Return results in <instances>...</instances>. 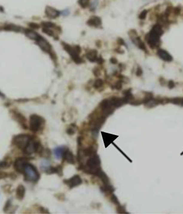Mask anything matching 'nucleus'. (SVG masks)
<instances>
[{
  "label": "nucleus",
  "instance_id": "obj_31",
  "mask_svg": "<svg viewBox=\"0 0 183 214\" xmlns=\"http://www.w3.org/2000/svg\"><path fill=\"white\" fill-rule=\"evenodd\" d=\"M146 14H147V11H144L142 12L141 15H140V18H141L142 19H144L145 17Z\"/></svg>",
  "mask_w": 183,
  "mask_h": 214
},
{
  "label": "nucleus",
  "instance_id": "obj_25",
  "mask_svg": "<svg viewBox=\"0 0 183 214\" xmlns=\"http://www.w3.org/2000/svg\"><path fill=\"white\" fill-rule=\"evenodd\" d=\"M75 132H76V129H75L74 126L70 127L68 128L67 130V133L69 135H72L73 134H74Z\"/></svg>",
  "mask_w": 183,
  "mask_h": 214
},
{
  "label": "nucleus",
  "instance_id": "obj_20",
  "mask_svg": "<svg viewBox=\"0 0 183 214\" xmlns=\"http://www.w3.org/2000/svg\"><path fill=\"white\" fill-rule=\"evenodd\" d=\"M170 102L174 104L183 106V98L182 97H176L170 100Z\"/></svg>",
  "mask_w": 183,
  "mask_h": 214
},
{
  "label": "nucleus",
  "instance_id": "obj_21",
  "mask_svg": "<svg viewBox=\"0 0 183 214\" xmlns=\"http://www.w3.org/2000/svg\"><path fill=\"white\" fill-rule=\"evenodd\" d=\"M87 58L91 61L95 60V58H97V52L95 51H91L89 52L87 55Z\"/></svg>",
  "mask_w": 183,
  "mask_h": 214
},
{
  "label": "nucleus",
  "instance_id": "obj_11",
  "mask_svg": "<svg viewBox=\"0 0 183 214\" xmlns=\"http://www.w3.org/2000/svg\"><path fill=\"white\" fill-rule=\"evenodd\" d=\"M46 13L48 17L51 18H55L60 15V12L51 7H47L46 8Z\"/></svg>",
  "mask_w": 183,
  "mask_h": 214
},
{
  "label": "nucleus",
  "instance_id": "obj_12",
  "mask_svg": "<svg viewBox=\"0 0 183 214\" xmlns=\"http://www.w3.org/2000/svg\"><path fill=\"white\" fill-rule=\"evenodd\" d=\"M67 149V147H66V146H60L56 148L54 150V154L55 155V157L58 159L62 158L63 153H65V150Z\"/></svg>",
  "mask_w": 183,
  "mask_h": 214
},
{
  "label": "nucleus",
  "instance_id": "obj_28",
  "mask_svg": "<svg viewBox=\"0 0 183 214\" xmlns=\"http://www.w3.org/2000/svg\"><path fill=\"white\" fill-rule=\"evenodd\" d=\"M9 165H8L7 163L5 161H2L1 162H0V168H7Z\"/></svg>",
  "mask_w": 183,
  "mask_h": 214
},
{
  "label": "nucleus",
  "instance_id": "obj_2",
  "mask_svg": "<svg viewBox=\"0 0 183 214\" xmlns=\"http://www.w3.org/2000/svg\"><path fill=\"white\" fill-rule=\"evenodd\" d=\"M23 173L25 175L26 180L30 182L36 183L39 180L40 177L37 168L33 165L28 162H26V164L25 165Z\"/></svg>",
  "mask_w": 183,
  "mask_h": 214
},
{
  "label": "nucleus",
  "instance_id": "obj_33",
  "mask_svg": "<svg viewBox=\"0 0 183 214\" xmlns=\"http://www.w3.org/2000/svg\"><path fill=\"white\" fill-rule=\"evenodd\" d=\"M68 13L69 12L67 10H65V11L63 12V15H65H65H68Z\"/></svg>",
  "mask_w": 183,
  "mask_h": 214
},
{
  "label": "nucleus",
  "instance_id": "obj_9",
  "mask_svg": "<svg viewBox=\"0 0 183 214\" xmlns=\"http://www.w3.org/2000/svg\"><path fill=\"white\" fill-rule=\"evenodd\" d=\"M37 41L38 45L42 49V50L46 52H50L51 49V47L50 46L49 43L46 41L45 39L39 37Z\"/></svg>",
  "mask_w": 183,
  "mask_h": 214
},
{
  "label": "nucleus",
  "instance_id": "obj_22",
  "mask_svg": "<svg viewBox=\"0 0 183 214\" xmlns=\"http://www.w3.org/2000/svg\"><path fill=\"white\" fill-rule=\"evenodd\" d=\"M89 2V0H79L78 3L82 7H86L88 6Z\"/></svg>",
  "mask_w": 183,
  "mask_h": 214
},
{
  "label": "nucleus",
  "instance_id": "obj_27",
  "mask_svg": "<svg viewBox=\"0 0 183 214\" xmlns=\"http://www.w3.org/2000/svg\"><path fill=\"white\" fill-rule=\"evenodd\" d=\"M10 204H11L10 201V200H8L6 202V203L5 204V205H4V211L6 212V211L8 210V208H9L10 206Z\"/></svg>",
  "mask_w": 183,
  "mask_h": 214
},
{
  "label": "nucleus",
  "instance_id": "obj_16",
  "mask_svg": "<svg viewBox=\"0 0 183 214\" xmlns=\"http://www.w3.org/2000/svg\"><path fill=\"white\" fill-rule=\"evenodd\" d=\"M13 114H14V115L15 116L17 120H18V121L21 124V125L23 126L25 129H26L27 128L26 123V120L25 118V117L21 114L18 113V112H15L14 113V112H13Z\"/></svg>",
  "mask_w": 183,
  "mask_h": 214
},
{
  "label": "nucleus",
  "instance_id": "obj_7",
  "mask_svg": "<svg viewBox=\"0 0 183 214\" xmlns=\"http://www.w3.org/2000/svg\"><path fill=\"white\" fill-rule=\"evenodd\" d=\"M27 162L26 159L24 158H19L15 161L14 163V168L18 172L23 173L25 165Z\"/></svg>",
  "mask_w": 183,
  "mask_h": 214
},
{
  "label": "nucleus",
  "instance_id": "obj_1",
  "mask_svg": "<svg viewBox=\"0 0 183 214\" xmlns=\"http://www.w3.org/2000/svg\"><path fill=\"white\" fill-rule=\"evenodd\" d=\"M100 164L101 162L100 157L95 153L89 156L86 165H83L80 168H78V169L82 170L88 174H92L96 176L99 171L101 170Z\"/></svg>",
  "mask_w": 183,
  "mask_h": 214
},
{
  "label": "nucleus",
  "instance_id": "obj_30",
  "mask_svg": "<svg viewBox=\"0 0 183 214\" xmlns=\"http://www.w3.org/2000/svg\"><path fill=\"white\" fill-rule=\"evenodd\" d=\"M98 4V1H97V0H95V1H94V2H92V8H95L97 6Z\"/></svg>",
  "mask_w": 183,
  "mask_h": 214
},
{
  "label": "nucleus",
  "instance_id": "obj_29",
  "mask_svg": "<svg viewBox=\"0 0 183 214\" xmlns=\"http://www.w3.org/2000/svg\"><path fill=\"white\" fill-rule=\"evenodd\" d=\"M8 175L7 173L4 172H0V179H4L7 177Z\"/></svg>",
  "mask_w": 183,
  "mask_h": 214
},
{
  "label": "nucleus",
  "instance_id": "obj_17",
  "mask_svg": "<svg viewBox=\"0 0 183 214\" xmlns=\"http://www.w3.org/2000/svg\"><path fill=\"white\" fill-rule=\"evenodd\" d=\"M100 190L103 192H104L107 194H109V195H112L113 194V191H115V189L112 186L110 185V184L104 185L103 186L100 187Z\"/></svg>",
  "mask_w": 183,
  "mask_h": 214
},
{
  "label": "nucleus",
  "instance_id": "obj_10",
  "mask_svg": "<svg viewBox=\"0 0 183 214\" xmlns=\"http://www.w3.org/2000/svg\"><path fill=\"white\" fill-rule=\"evenodd\" d=\"M158 55L162 60L165 61H171L173 60L172 56L165 50H159L158 51Z\"/></svg>",
  "mask_w": 183,
  "mask_h": 214
},
{
  "label": "nucleus",
  "instance_id": "obj_32",
  "mask_svg": "<svg viewBox=\"0 0 183 214\" xmlns=\"http://www.w3.org/2000/svg\"><path fill=\"white\" fill-rule=\"evenodd\" d=\"M174 87V84L173 81H170L169 83V88H172Z\"/></svg>",
  "mask_w": 183,
  "mask_h": 214
},
{
  "label": "nucleus",
  "instance_id": "obj_23",
  "mask_svg": "<svg viewBox=\"0 0 183 214\" xmlns=\"http://www.w3.org/2000/svg\"><path fill=\"white\" fill-rule=\"evenodd\" d=\"M117 213L119 214H126V208L124 206L118 205V207H117Z\"/></svg>",
  "mask_w": 183,
  "mask_h": 214
},
{
  "label": "nucleus",
  "instance_id": "obj_6",
  "mask_svg": "<svg viewBox=\"0 0 183 214\" xmlns=\"http://www.w3.org/2000/svg\"><path fill=\"white\" fill-rule=\"evenodd\" d=\"M64 183L66 184L70 189H72L74 187H77L82 183V180L79 175H76L72 176L69 179L65 180L63 181Z\"/></svg>",
  "mask_w": 183,
  "mask_h": 214
},
{
  "label": "nucleus",
  "instance_id": "obj_19",
  "mask_svg": "<svg viewBox=\"0 0 183 214\" xmlns=\"http://www.w3.org/2000/svg\"><path fill=\"white\" fill-rule=\"evenodd\" d=\"M26 35H27V36H28L29 38L33 39V40H37L38 38L39 37L37 34H36L35 32H33V31H32L27 30V31L26 32Z\"/></svg>",
  "mask_w": 183,
  "mask_h": 214
},
{
  "label": "nucleus",
  "instance_id": "obj_5",
  "mask_svg": "<svg viewBox=\"0 0 183 214\" xmlns=\"http://www.w3.org/2000/svg\"><path fill=\"white\" fill-rule=\"evenodd\" d=\"M31 138L30 136L27 135L21 134L13 138V143L18 148L23 151L28 144Z\"/></svg>",
  "mask_w": 183,
  "mask_h": 214
},
{
  "label": "nucleus",
  "instance_id": "obj_14",
  "mask_svg": "<svg viewBox=\"0 0 183 214\" xmlns=\"http://www.w3.org/2000/svg\"><path fill=\"white\" fill-rule=\"evenodd\" d=\"M25 188L23 185H19L16 190V196L17 198L20 200H22L25 195Z\"/></svg>",
  "mask_w": 183,
  "mask_h": 214
},
{
  "label": "nucleus",
  "instance_id": "obj_8",
  "mask_svg": "<svg viewBox=\"0 0 183 214\" xmlns=\"http://www.w3.org/2000/svg\"><path fill=\"white\" fill-rule=\"evenodd\" d=\"M62 158L67 163L70 164H74L75 163L74 155L73 154V153L68 148L65 150V153L63 155Z\"/></svg>",
  "mask_w": 183,
  "mask_h": 214
},
{
  "label": "nucleus",
  "instance_id": "obj_3",
  "mask_svg": "<svg viewBox=\"0 0 183 214\" xmlns=\"http://www.w3.org/2000/svg\"><path fill=\"white\" fill-rule=\"evenodd\" d=\"M163 34V30L160 26L156 25L148 35L147 39L149 45L155 47L158 46L160 42V36Z\"/></svg>",
  "mask_w": 183,
  "mask_h": 214
},
{
  "label": "nucleus",
  "instance_id": "obj_13",
  "mask_svg": "<svg viewBox=\"0 0 183 214\" xmlns=\"http://www.w3.org/2000/svg\"><path fill=\"white\" fill-rule=\"evenodd\" d=\"M96 176L98 177L101 181L103 182L104 185H108L109 184V179L106 173L103 172V171L101 170H100L98 173L97 174Z\"/></svg>",
  "mask_w": 183,
  "mask_h": 214
},
{
  "label": "nucleus",
  "instance_id": "obj_15",
  "mask_svg": "<svg viewBox=\"0 0 183 214\" xmlns=\"http://www.w3.org/2000/svg\"><path fill=\"white\" fill-rule=\"evenodd\" d=\"M84 156H91L96 153V149L93 146H90L83 150H82Z\"/></svg>",
  "mask_w": 183,
  "mask_h": 214
},
{
  "label": "nucleus",
  "instance_id": "obj_18",
  "mask_svg": "<svg viewBox=\"0 0 183 214\" xmlns=\"http://www.w3.org/2000/svg\"><path fill=\"white\" fill-rule=\"evenodd\" d=\"M101 23L100 19L97 17H93L88 21V24L92 26H98Z\"/></svg>",
  "mask_w": 183,
  "mask_h": 214
},
{
  "label": "nucleus",
  "instance_id": "obj_4",
  "mask_svg": "<svg viewBox=\"0 0 183 214\" xmlns=\"http://www.w3.org/2000/svg\"><path fill=\"white\" fill-rule=\"evenodd\" d=\"M45 121L41 116L39 115H31L30 119V127L32 131L33 132H37L42 129L45 125Z\"/></svg>",
  "mask_w": 183,
  "mask_h": 214
},
{
  "label": "nucleus",
  "instance_id": "obj_26",
  "mask_svg": "<svg viewBox=\"0 0 183 214\" xmlns=\"http://www.w3.org/2000/svg\"><path fill=\"white\" fill-rule=\"evenodd\" d=\"M103 85V82L101 80H98L95 81V84H94V87L95 88H99L100 87L102 86V85Z\"/></svg>",
  "mask_w": 183,
  "mask_h": 214
},
{
  "label": "nucleus",
  "instance_id": "obj_24",
  "mask_svg": "<svg viewBox=\"0 0 183 214\" xmlns=\"http://www.w3.org/2000/svg\"><path fill=\"white\" fill-rule=\"evenodd\" d=\"M111 201L112 203H114L115 204L117 205H120L117 198L115 196V195H113V194H112V196H111Z\"/></svg>",
  "mask_w": 183,
  "mask_h": 214
}]
</instances>
